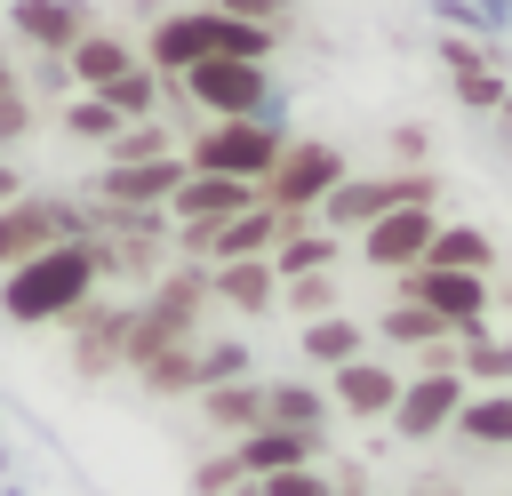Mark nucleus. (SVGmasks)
I'll return each instance as SVG.
<instances>
[{"mask_svg":"<svg viewBox=\"0 0 512 496\" xmlns=\"http://www.w3.org/2000/svg\"><path fill=\"white\" fill-rule=\"evenodd\" d=\"M424 264H432V272H480V280H488V272H496V240H488L480 224H448V216H440Z\"/></svg>","mask_w":512,"mask_h":496,"instance_id":"4be33fe9","label":"nucleus"},{"mask_svg":"<svg viewBox=\"0 0 512 496\" xmlns=\"http://www.w3.org/2000/svg\"><path fill=\"white\" fill-rule=\"evenodd\" d=\"M8 88H24V80H16V64H8V56H0V96H8Z\"/></svg>","mask_w":512,"mask_h":496,"instance_id":"79ce46f5","label":"nucleus"},{"mask_svg":"<svg viewBox=\"0 0 512 496\" xmlns=\"http://www.w3.org/2000/svg\"><path fill=\"white\" fill-rule=\"evenodd\" d=\"M424 152H432V136H424L416 120H400V128H392V160H400V168H424Z\"/></svg>","mask_w":512,"mask_h":496,"instance_id":"58836bf2","label":"nucleus"},{"mask_svg":"<svg viewBox=\"0 0 512 496\" xmlns=\"http://www.w3.org/2000/svg\"><path fill=\"white\" fill-rule=\"evenodd\" d=\"M104 280H96V256H88V240H64V248H40V256H24L16 272H0V312L16 320V328H64L88 296H96Z\"/></svg>","mask_w":512,"mask_h":496,"instance_id":"f257e3e1","label":"nucleus"},{"mask_svg":"<svg viewBox=\"0 0 512 496\" xmlns=\"http://www.w3.org/2000/svg\"><path fill=\"white\" fill-rule=\"evenodd\" d=\"M376 336H384V344H408V352H416V344H440L448 328H440V320H432L424 304H400V296H392V304L376 312Z\"/></svg>","mask_w":512,"mask_h":496,"instance_id":"cd10ccee","label":"nucleus"},{"mask_svg":"<svg viewBox=\"0 0 512 496\" xmlns=\"http://www.w3.org/2000/svg\"><path fill=\"white\" fill-rule=\"evenodd\" d=\"M288 232V216L280 208H240V216H224L216 232H208V264H240V256H272V240Z\"/></svg>","mask_w":512,"mask_h":496,"instance_id":"f3484780","label":"nucleus"},{"mask_svg":"<svg viewBox=\"0 0 512 496\" xmlns=\"http://www.w3.org/2000/svg\"><path fill=\"white\" fill-rule=\"evenodd\" d=\"M200 416H208V432H224V440H248V432L264 424V376L208 384V392H200Z\"/></svg>","mask_w":512,"mask_h":496,"instance_id":"6ab92c4d","label":"nucleus"},{"mask_svg":"<svg viewBox=\"0 0 512 496\" xmlns=\"http://www.w3.org/2000/svg\"><path fill=\"white\" fill-rule=\"evenodd\" d=\"M240 208H256V184H232V176H192L184 168V184L168 192V224H192V232H216Z\"/></svg>","mask_w":512,"mask_h":496,"instance_id":"ddd939ff","label":"nucleus"},{"mask_svg":"<svg viewBox=\"0 0 512 496\" xmlns=\"http://www.w3.org/2000/svg\"><path fill=\"white\" fill-rule=\"evenodd\" d=\"M448 432H456L464 448H480V456L512 448V392H464V408H456Z\"/></svg>","mask_w":512,"mask_h":496,"instance_id":"412c9836","label":"nucleus"},{"mask_svg":"<svg viewBox=\"0 0 512 496\" xmlns=\"http://www.w3.org/2000/svg\"><path fill=\"white\" fill-rule=\"evenodd\" d=\"M232 376H256L248 344H240V336H216V344L200 336V344H192V400H200L208 384H232Z\"/></svg>","mask_w":512,"mask_h":496,"instance_id":"a878e982","label":"nucleus"},{"mask_svg":"<svg viewBox=\"0 0 512 496\" xmlns=\"http://www.w3.org/2000/svg\"><path fill=\"white\" fill-rule=\"evenodd\" d=\"M272 304H288L296 320H320V312H336V280L328 272H304V280H280V296Z\"/></svg>","mask_w":512,"mask_h":496,"instance_id":"473e14b6","label":"nucleus"},{"mask_svg":"<svg viewBox=\"0 0 512 496\" xmlns=\"http://www.w3.org/2000/svg\"><path fill=\"white\" fill-rule=\"evenodd\" d=\"M160 152H176V136H168L160 120H128V128L104 144V168H128V160H160Z\"/></svg>","mask_w":512,"mask_h":496,"instance_id":"c85d7f7f","label":"nucleus"},{"mask_svg":"<svg viewBox=\"0 0 512 496\" xmlns=\"http://www.w3.org/2000/svg\"><path fill=\"white\" fill-rule=\"evenodd\" d=\"M16 136H32V96H24V88H8V96H0V152H8Z\"/></svg>","mask_w":512,"mask_h":496,"instance_id":"e433bc0d","label":"nucleus"},{"mask_svg":"<svg viewBox=\"0 0 512 496\" xmlns=\"http://www.w3.org/2000/svg\"><path fill=\"white\" fill-rule=\"evenodd\" d=\"M392 400H400V368H392V360L360 352V360L328 368V408H344V416H360V424H384Z\"/></svg>","mask_w":512,"mask_h":496,"instance_id":"9d476101","label":"nucleus"},{"mask_svg":"<svg viewBox=\"0 0 512 496\" xmlns=\"http://www.w3.org/2000/svg\"><path fill=\"white\" fill-rule=\"evenodd\" d=\"M224 488H240L232 448H216V456H200V464H192V496H224Z\"/></svg>","mask_w":512,"mask_h":496,"instance_id":"f704fd0d","label":"nucleus"},{"mask_svg":"<svg viewBox=\"0 0 512 496\" xmlns=\"http://www.w3.org/2000/svg\"><path fill=\"white\" fill-rule=\"evenodd\" d=\"M128 64H136V48H128L120 32H80V40L64 48V80H72V96H96V88H112Z\"/></svg>","mask_w":512,"mask_h":496,"instance_id":"dca6fc26","label":"nucleus"},{"mask_svg":"<svg viewBox=\"0 0 512 496\" xmlns=\"http://www.w3.org/2000/svg\"><path fill=\"white\" fill-rule=\"evenodd\" d=\"M320 456H328V440H312V432H280V424H256L248 440H232L240 480H272V472H296V464H320Z\"/></svg>","mask_w":512,"mask_h":496,"instance_id":"4468645a","label":"nucleus"},{"mask_svg":"<svg viewBox=\"0 0 512 496\" xmlns=\"http://www.w3.org/2000/svg\"><path fill=\"white\" fill-rule=\"evenodd\" d=\"M176 104H192V112H208V120H256L264 104H272V72L264 64H232V56H200L192 72H176V80H160Z\"/></svg>","mask_w":512,"mask_h":496,"instance_id":"20e7f679","label":"nucleus"},{"mask_svg":"<svg viewBox=\"0 0 512 496\" xmlns=\"http://www.w3.org/2000/svg\"><path fill=\"white\" fill-rule=\"evenodd\" d=\"M272 296H280V280H272V264H264V256L208 264V304H224V312H240V320H264V312H272Z\"/></svg>","mask_w":512,"mask_h":496,"instance_id":"2eb2a0df","label":"nucleus"},{"mask_svg":"<svg viewBox=\"0 0 512 496\" xmlns=\"http://www.w3.org/2000/svg\"><path fill=\"white\" fill-rule=\"evenodd\" d=\"M16 192H24V176H16V160H8V152H0V208H8V200H16Z\"/></svg>","mask_w":512,"mask_h":496,"instance_id":"a19ab883","label":"nucleus"},{"mask_svg":"<svg viewBox=\"0 0 512 496\" xmlns=\"http://www.w3.org/2000/svg\"><path fill=\"white\" fill-rule=\"evenodd\" d=\"M464 392H472L464 376H400V400H392V416H384V424H392V440H416V448H424V440H440V432L456 424Z\"/></svg>","mask_w":512,"mask_h":496,"instance_id":"0eeeda50","label":"nucleus"},{"mask_svg":"<svg viewBox=\"0 0 512 496\" xmlns=\"http://www.w3.org/2000/svg\"><path fill=\"white\" fill-rule=\"evenodd\" d=\"M344 176H352V160H344L328 136H288V144H280V160L264 168L256 200H264V208H280L288 224H312V208H320Z\"/></svg>","mask_w":512,"mask_h":496,"instance_id":"f03ea898","label":"nucleus"},{"mask_svg":"<svg viewBox=\"0 0 512 496\" xmlns=\"http://www.w3.org/2000/svg\"><path fill=\"white\" fill-rule=\"evenodd\" d=\"M496 120H504V128H512V88H504V104H496Z\"/></svg>","mask_w":512,"mask_h":496,"instance_id":"c03bdc74","label":"nucleus"},{"mask_svg":"<svg viewBox=\"0 0 512 496\" xmlns=\"http://www.w3.org/2000/svg\"><path fill=\"white\" fill-rule=\"evenodd\" d=\"M256 496H336V488H328V472H320V464H296V472L256 480Z\"/></svg>","mask_w":512,"mask_h":496,"instance_id":"72a5a7b5","label":"nucleus"},{"mask_svg":"<svg viewBox=\"0 0 512 496\" xmlns=\"http://www.w3.org/2000/svg\"><path fill=\"white\" fill-rule=\"evenodd\" d=\"M336 496H368V488H336Z\"/></svg>","mask_w":512,"mask_h":496,"instance_id":"a18cd8bd","label":"nucleus"},{"mask_svg":"<svg viewBox=\"0 0 512 496\" xmlns=\"http://www.w3.org/2000/svg\"><path fill=\"white\" fill-rule=\"evenodd\" d=\"M96 104L112 112V120H160V104H168V88L144 72V64H128L112 88H96Z\"/></svg>","mask_w":512,"mask_h":496,"instance_id":"393cba45","label":"nucleus"},{"mask_svg":"<svg viewBox=\"0 0 512 496\" xmlns=\"http://www.w3.org/2000/svg\"><path fill=\"white\" fill-rule=\"evenodd\" d=\"M208 8L216 16H240V24H272V32L296 16V0H208Z\"/></svg>","mask_w":512,"mask_h":496,"instance_id":"c9c22d12","label":"nucleus"},{"mask_svg":"<svg viewBox=\"0 0 512 496\" xmlns=\"http://www.w3.org/2000/svg\"><path fill=\"white\" fill-rule=\"evenodd\" d=\"M280 144H288V128L272 120V112H256V120H208L192 144H176L184 152V168L192 176H232V184H264V168L280 160Z\"/></svg>","mask_w":512,"mask_h":496,"instance_id":"7ed1b4c3","label":"nucleus"},{"mask_svg":"<svg viewBox=\"0 0 512 496\" xmlns=\"http://www.w3.org/2000/svg\"><path fill=\"white\" fill-rule=\"evenodd\" d=\"M272 280H304V272H328L336 264V232H320V224H288L280 240H272Z\"/></svg>","mask_w":512,"mask_h":496,"instance_id":"5701e85b","label":"nucleus"},{"mask_svg":"<svg viewBox=\"0 0 512 496\" xmlns=\"http://www.w3.org/2000/svg\"><path fill=\"white\" fill-rule=\"evenodd\" d=\"M400 304H424L456 344L488 336V280L480 272H432V264H416V272H400Z\"/></svg>","mask_w":512,"mask_h":496,"instance_id":"423d86ee","label":"nucleus"},{"mask_svg":"<svg viewBox=\"0 0 512 496\" xmlns=\"http://www.w3.org/2000/svg\"><path fill=\"white\" fill-rule=\"evenodd\" d=\"M328 392L320 384H304V376H272L264 384V424H280V432H312V440H328Z\"/></svg>","mask_w":512,"mask_h":496,"instance_id":"a211bd4d","label":"nucleus"},{"mask_svg":"<svg viewBox=\"0 0 512 496\" xmlns=\"http://www.w3.org/2000/svg\"><path fill=\"white\" fill-rule=\"evenodd\" d=\"M432 232H440V208H384V216L360 224L352 240H360V256H368L376 272H416L424 248H432Z\"/></svg>","mask_w":512,"mask_h":496,"instance_id":"6e6552de","label":"nucleus"},{"mask_svg":"<svg viewBox=\"0 0 512 496\" xmlns=\"http://www.w3.org/2000/svg\"><path fill=\"white\" fill-rule=\"evenodd\" d=\"M296 344H304V360L328 376V368H344V360H360V352H368V328H360V320H344V312H320V320H304V336H296Z\"/></svg>","mask_w":512,"mask_h":496,"instance_id":"b1692460","label":"nucleus"},{"mask_svg":"<svg viewBox=\"0 0 512 496\" xmlns=\"http://www.w3.org/2000/svg\"><path fill=\"white\" fill-rule=\"evenodd\" d=\"M192 344H200V336H192ZM192 344H168L160 360H144V368H136L152 400H184V392H192Z\"/></svg>","mask_w":512,"mask_h":496,"instance_id":"c756f323","label":"nucleus"},{"mask_svg":"<svg viewBox=\"0 0 512 496\" xmlns=\"http://www.w3.org/2000/svg\"><path fill=\"white\" fill-rule=\"evenodd\" d=\"M200 48H208V56H232V64H272L280 32H272V24H240V16L200 8Z\"/></svg>","mask_w":512,"mask_h":496,"instance_id":"aec40b11","label":"nucleus"},{"mask_svg":"<svg viewBox=\"0 0 512 496\" xmlns=\"http://www.w3.org/2000/svg\"><path fill=\"white\" fill-rule=\"evenodd\" d=\"M64 240H88V208H80V200L16 192V200L0 208V272H16V264L40 256V248H64Z\"/></svg>","mask_w":512,"mask_h":496,"instance_id":"39448f33","label":"nucleus"},{"mask_svg":"<svg viewBox=\"0 0 512 496\" xmlns=\"http://www.w3.org/2000/svg\"><path fill=\"white\" fill-rule=\"evenodd\" d=\"M408 496H456V488H440V480H424V488H408Z\"/></svg>","mask_w":512,"mask_h":496,"instance_id":"37998d69","label":"nucleus"},{"mask_svg":"<svg viewBox=\"0 0 512 496\" xmlns=\"http://www.w3.org/2000/svg\"><path fill=\"white\" fill-rule=\"evenodd\" d=\"M448 88H456V104H464V112H496L512 80H504V64H472V72H448Z\"/></svg>","mask_w":512,"mask_h":496,"instance_id":"7c9ffc66","label":"nucleus"},{"mask_svg":"<svg viewBox=\"0 0 512 496\" xmlns=\"http://www.w3.org/2000/svg\"><path fill=\"white\" fill-rule=\"evenodd\" d=\"M440 64H448V72H472V64H496V56H488L480 40H464V32H456V40L440 32Z\"/></svg>","mask_w":512,"mask_h":496,"instance_id":"4c0bfd02","label":"nucleus"},{"mask_svg":"<svg viewBox=\"0 0 512 496\" xmlns=\"http://www.w3.org/2000/svg\"><path fill=\"white\" fill-rule=\"evenodd\" d=\"M504 304H512V280H504Z\"/></svg>","mask_w":512,"mask_h":496,"instance_id":"49530a36","label":"nucleus"},{"mask_svg":"<svg viewBox=\"0 0 512 496\" xmlns=\"http://www.w3.org/2000/svg\"><path fill=\"white\" fill-rule=\"evenodd\" d=\"M8 24H16V40L32 56H64L80 32H96L88 0H8Z\"/></svg>","mask_w":512,"mask_h":496,"instance_id":"f8f14e48","label":"nucleus"},{"mask_svg":"<svg viewBox=\"0 0 512 496\" xmlns=\"http://www.w3.org/2000/svg\"><path fill=\"white\" fill-rule=\"evenodd\" d=\"M40 88H56V96H72V80H64V56H40Z\"/></svg>","mask_w":512,"mask_h":496,"instance_id":"ea45409f","label":"nucleus"},{"mask_svg":"<svg viewBox=\"0 0 512 496\" xmlns=\"http://www.w3.org/2000/svg\"><path fill=\"white\" fill-rule=\"evenodd\" d=\"M128 120H112L96 96H64V136H80V144H112Z\"/></svg>","mask_w":512,"mask_h":496,"instance_id":"2f4dec72","label":"nucleus"},{"mask_svg":"<svg viewBox=\"0 0 512 496\" xmlns=\"http://www.w3.org/2000/svg\"><path fill=\"white\" fill-rule=\"evenodd\" d=\"M120 328H128V304L88 296V304L64 320V336H72V368H80V376H120Z\"/></svg>","mask_w":512,"mask_h":496,"instance_id":"9b49d317","label":"nucleus"},{"mask_svg":"<svg viewBox=\"0 0 512 496\" xmlns=\"http://www.w3.org/2000/svg\"><path fill=\"white\" fill-rule=\"evenodd\" d=\"M184 184V152H160V160H128V168H96V208H160L168 216V192Z\"/></svg>","mask_w":512,"mask_h":496,"instance_id":"1a4fd4ad","label":"nucleus"},{"mask_svg":"<svg viewBox=\"0 0 512 496\" xmlns=\"http://www.w3.org/2000/svg\"><path fill=\"white\" fill-rule=\"evenodd\" d=\"M456 376H464V384H488V392H512V336H472V344H456Z\"/></svg>","mask_w":512,"mask_h":496,"instance_id":"bb28decb","label":"nucleus"}]
</instances>
